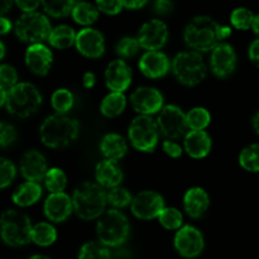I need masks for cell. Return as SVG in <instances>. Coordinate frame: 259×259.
I'll return each mask as SVG.
<instances>
[{"label":"cell","instance_id":"8","mask_svg":"<svg viewBox=\"0 0 259 259\" xmlns=\"http://www.w3.org/2000/svg\"><path fill=\"white\" fill-rule=\"evenodd\" d=\"M15 34L20 40L37 45L48 39L52 27L47 17L40 13H24L15 23Z\"/></svg>","mask_w":259,"mask_h":259},{"label":"cell","instance_id":"15","mask_svg":"<svg viewBox=\"0 0 259 259\" xmlns=\"http://www.w3.org/2000/svg\"><path fill=\"white\" fill-rule=\"evenodd\" d=\"M211 70L218 77H228L232 75L237 66V55L229 43H219L212 50L210 58Z\"/></svg>","mask_w":259,"mask_h":259},{"label":"cell","instance_id":"56","mask_svg":"<svg viewBox=\"0 0 259 259\" xmlns=\"http://www.w3.org/2000/svg\"><path fill=\"white\" fill-rule=\"evenodd\" d=\"M253 126H254L255 132L259 134V111L255 114L254 118H253Z\"/></svg>","mask_w":259,"mask_h":259},{"label":"cell","instance_id":"49","mask_svg":"<svg viewBox=\"0 0 259 259\" xmlns=\"http://www.w3.org/2000/svg\"><path fill=\"white\" fill-rule=\"evenodd\" d=\"M96 82V77L93 72H86L82 77V83L86 89L94 88Z\"/></svg>","mask_w":259,"mask_h":259},{"label":"cell","instance_id":"21","mask_svg":"<svg viewBox=\"0 0 259 259\" xmlns=\"http://www.w3.org/2000/svg\"><path fill=\"white\" fill-rule=\"evenodd\" d=\"M72 199L62 194H51L45 202V214L51 222L62 223L72 212Z\"/></svg>","mask_w":259,"mask_h":259},{"label":"cell","instance_id":"16","mask_svg":"<svg viewBox=\"0 0 259 259\" xmlns=\"http://www.w3.org/2000/svg\"><path fill=\"white\" fill-rule=\"evenodd\" d=\"M76 47L78 52L89 58H99L105 52V40L99 30L85 28L76 37Z\"/></svg>","mask_w":259,"mask_h":259},{"label":"cell","instance_id":"7","mask_svg":"<svg viewBox=\"0 0 259 259\" xmlns=\"http://www.w3.org/2000/svg\"><path fill=\"white\" fill-rule=\"evenodd\" d=\"M206 65L199 52H181L172 61L175 77L186 86H195L206 76Z\"/></svg>","mask_w":259,"mask_h":259},{"label":"cell","instance_id":"23","mask_svg":"<svg viewBox=\"0 0 259 259\" xmlns=\"http://www.w3.org/2000/svg\"><path fill=\"white\" fill-rule=\"evenodd\" d=\"M210 199L207 192L200 187H192L185 194L184 206L187 214L194 219L201 218L209 209Z\"/></svg>","mask_w":259,"mask_h":259},{"label":"cell","instance_id":"22","mask_svg":"<svg viewBox=\"0 0 259 259\" xmlns=\"http://www.w3.org/2000/svg\"><path fill=\"white\" fill-rule=\"evenodd\" d=\"M95 176L96 181L101 187L114 189L120 185L121 180H123V172L116 161L104 159L96 166Z\"/></svg>","mask_w":259,"mask_h":259},{"label":"cell","instance_id":"55","mask_svg":"<svg viewBox=\"0 0 259 259\" xmlns=\"http://www.w3.org/2000/svg\"><path fill=\"white\" fill-rule=\"evenodd\" d=\"M252 28H253V30H254L255 34H257L258 37H259V14L255 15L254 23H253V27Z\"/></svg>","mask_w":259,"mask_h":259},{"label":"cell","instance_id":"26","mask_svg":"<svg viewBox=\"0 0 259 259\" xmlns=\"http://www.w3.org/2000/svg\"><path fill=\"white\" fill-rule=\"evenodd\" d=\"M42 196V187L37 182H24L19 185L13 194V201L18 206H30Z\"/></svg>","mask_w":259,"mask_h":259},{"label":"cell","instance_id":"3","mask_svg":"<svg viewBox=\"0 0 259 259\" xmlns=\"http://www.w3.org/2000/svg\"><path fill=\"white\" fill-rule=\"evenodd\" d=\"M220 25L210 17H196L185 29V42L199 52L211 51L219 45Z\"/></svg>","mask_w":259,"mask_h":259},{"label":"cell","instance_id":"18","mask_svg":"<svg viewBox=\"0 0 259 259\" xmlns=\"http://www.w3.org/2000/svg\"><path fill=\"white\" fill-rule=\"evenodd\" d=\"M53 62V55L50 48L42 43L30 45L25 52V63L33 73L38 76L47 75Z\"/></svg>","mask_w":259,"mask_h":259},{"label":"cell","instance_id":"6","mask_svg":"<svg viewBox=\"0 0 259 259\" xmlns=\"http://www.w3.org/2000/svg\"><path fill=\"white\" fill-rule=\"evenodd\" d=\"M42 104V95L34 85L29 82L17 83L8 91L7 109L12 115L28 118L37 113Z\"/></svg>","mask_w":259,"mask_h":259},{"label":"cell","instance_id":"10","mask_svg":"<svg viewBox=\"0 0 259 259\" xmlns=\"http://www.w3.org/2000/svg\"><path fill=\"white\" fill-rule=\"evenodd\" d=\"M156 123L162 136L168 139H179L189 133L186 114L179 106L167 105L162 108Z\"/></svg>","mask_w":259,"mask_h":259},{"label":"cell","instance_id":"32","mask_svg":"<svg viewBox=\"0 0 259 259\" xmlns=\"http://www.w3.org/2000/svg\"><path fill=\"white\" fill-rule=\"evenodd\" d=\"M186 119L191 131H204L211 121L210 113L205 108H194L186 114Z\"/></svg>","mask_w":259,"mask_h":259},{"label":"cell","instance_id":"29","mask_svg":"<svg viewBox=\"0 0 259 259\" xmlns=\"http://www.w3.org/2000/svg\"><path fill=\"white\" fill-rule=\"evenodd\" d=\"M99 9L90 3H76L72 9V18L76 23L90 25L98 20Z\"/></svg>","mask_w":259,"mask_h":259},{"label":"cell","instance_id":"11","mask_svg":"<svg viewBox=\"0 0 259 259\" xmlns=\"http://www.w3.org/2000/svg\"><path fill=\"white\" fill-rule=\"evenodd\" d=\"M175 247L182 257L195 258L204 249V237L195 227L185 225L175 235Z\"/></svg>","mask_w":259,"mask_h":259},{"label":"cell","instance_id":"51","mask_svg":"<svg viewBox=\"0 0 259 259\" xmlns=\"http://www.w3.org/2000/svg\"><path fill=\"white\" fill-rule=\"evenodd\" d=\"M123 3V8H126V9H141L144 5L147 4V2H121Z\"/></svg>","mask_w":259,"mask_h":259},{"label":"cell","instance_id":"54","mask_svg":"<svg viewBox=\"0 0 259 259\" xmlns=\"http://www.w3.org/2000/svg\"><path fill=\"white\" fill-rule=\"evenodd\" d=\"M7 95H8V91L0 86V108H2L4 104H7Z\"/></svg>","mask_w":259,"mask_h":259},{"label":"cell","instance_id":"47","mask_svg":"<svg viewBox=\"0 0 259 259\" xmlns=\"http://www.w3.org/2000/svg\"><path fill=\"white\" fill-rule=\"evenodd\" d=\"M249 58L255 66L259 67V38L250 45L249 47Z\"/></svg>","mask_w":259,"mask_h":259},{"label":"cell","instance_id":"25","mask_svg":"<svg viewBox=\"0 0 259 259\" xmlns=\"http://www.w3.org/2000/svg\"><path fill=\"white\" fill-rule=\"evenodd\" d=\"M100 151L106 157V159H111V161H116L125 156L126 151H128V146H126L125 139L119 134H106L100 143Z\"/></svg>","mask_w":259,"mask_h":259},{"label":"cell","instance_id":"17","mask_svg":"<svg viewBox=\"0 0 259 259\" xmlns=\"http://www.w3.org/2000/svg\"><path fill=\"white\" fill-rule=\"evenodd\" d=\"M20 172L28 182H39L47 175V161L38 151H28L20 159Z\"/></svg>","mask_w":259,"mask_h":259},{"label":"cell","instance_id":"39","mask_svg":"<svg viewBox=\"0 0 259 259\" xmlns=\"http://www.w3.org/2000/svg\"><path fill=\"white\" fill-rule=\"evenodd\" d=\"M106 199H108L109 204L114 207H125L133 201L131 192L124 187L119 186L109 190L106 192Z\"/></svg>","mask_w":259,"mask_h":259},{"label":"cell","instance_id":"36","mask_svg":"<svg viewBox=\"0 0 259 259\" xmlns=\"http://www.w3.org/2000/svg\"><path fill=\"white\" fill-rule=\"evenodd\" d=\"M158 220L162 227H164L168 230H175L181 229L184 218H182L180 210L175 209V207H164L161 214H159Z\"/></svg>","mask_w":259,"mask_h":259},{"label":"cell","instance_id":"4","mask_svg":"<svg viewBox=\"0 0 259 259\" xmlns=\"http://www.w3.org/2000/svg\"><path fill=\"white\" fill-rule=\"evenodd\" d=\"M96 233L101 244L105 247H118L126 242L131 227L123 212L111 209L99 218Z\"/></svg>","mask_w":259,"mask_h":259},{"label":"cell","instance_id":"28","mask_svg":"<svg viewBox=\"0 0 259 259\" xmlns=\"http://www.w3.org/2000/svg\"><path fill=\"white\" fill-rule=\"evenodd\" d=\"M126 105V99L123 93H110L101 101L100 111L106 118H115L120 115Z\"/></svg>","mask_w":259,"mask_h":259},{"label":"cell","instance_id":"30","mask_svg":"<svg viewBox=\"0 0 259 259\" xmlns=\"http://www.w3.org/2000/svg\"><path fill=\"white\" fill-rule=\"evenodd\" d=\"M57 239V232L55 227L48 223H38L32 229V242L40 247H48Z\"/></svg>","mask_w":259,"mask_h":259},{"label":"cell","instance_id":"20","mask_svg":"<svg viewBox=\"0 0 259 259\" xmlns=\"http://www.w3.org/2000/svg\"><path fill=\"white\" fill-rule=\"evenodd\" d=\"M168 57L159 51H149L142 56L139 61V68L147 77L158 78L166 75L169 71Z\"/></svg>","mask_w":259,"mask_h":259},{"label":"cell","instance_id":"53","mask_svg":"<svg viewBox=\"0 0 259 259\" xmlns=\"http://www.w3.org/2000/svg\"><path fill=\"white\" fill-rule=\"evenodd\" d=\"M230 34H232V29H230L229 27H220V30H219V35H220V40L223 39H227L228 37H230Z\"/></svg>","mask_w":259,"mask_h":259},{"label":"cell","instance_id":"27","mask_svg":"<svg viewBox=\"0 0 259 259\" xmlns=\"http://www.w3.org/2000/svg\"><path fill=\"white\" fill-rule=\"evenodd\" d=\"M76 37H77V34L71 27H68V25H58V27L52 29L50 37H48V42L55 48L66 50V48L75 45Z\"/></svg>","mask_w":259,"mask_h":259},{"label":"cell","instance_id":"13","mask_svg":"<svg viewBox=\"0 0 259 259\" xmlns=\"http://www.w3.org/2000/svg\"><path fill=\"white\" fill-rule=\"evenodd\" d=\"M138 42L142 48L149 51H158L166 45L168 39V28L162 20L152 19L144 23L138 33Z\"/></svg>","mask_w":259,"mask_h":259},{"label":"cell","instance_id":"9","mask_svg":"<svg viewBox=\"0 0 259 259\" xmlns=\"http://www.w3.org/2000/svg\"><path fill=\"white\" fill-rule=\"evenodd\" d=\"M158 126L147 115H139L129 126V139L134 148L142 152H152L158 143Z\"/></svg>","mask_w":259,"mask_h":259},{"label":"cell","instance_id":"5","mask_svg":"<svg viewBox=\"0 0 259 259\" xmlns=\"http://www.w3.org/2000/svg\"><path fill=\"white\" fill-rule=\"evenodd\" d=\"M32 223L23 212L7 210L0 217V235L5 244L22 247L32 240Z\"/></svg>","mask_w":259,"mask_h":259},{"label":"cell","instance_id":"46","mask_svg":"<svg viewBox=\"0 0 259 259\" xmlns=\"http://www.w3.org/2000/svg\"><path fill=\"white\" fill-rule=\"evenodd\" d=\"M17 7L20 10H23L24 13H34V10L37 9L39 5H42V3L39 2H17L15 3Z\"/></svg>","mask_w":259,"mask_h":259},{"label":"cell","instance_id":"58","mask_svg":"<svg viewBox=\"0 0 259 259\" xmlns=\"http://www.w3.org/2000/svg\"><path fill=\"white\" fill-rule=\"evenodd\" d=\"M29 259H51L50 257H46V255H33Z\"/></svg>","mask_w":259,"mask_h":259},{"label":"cell","instance_id":"42","mask_svg":"<svg viewBox=\"0 0 259 259\" xmlns=\"http://www.w3.org/2000/svg\"><path fill=\"white\" fill-rule=\"evenodd\" d=\"M18 83V73L10 65L0 66V86L9 91Z\"/></svg>","mask_w":259,"mask_h":259},{"label":"cell","instance_id":"1","mask_svg":"<svg viewBox=\"0 0 259 259\" xmlns=\"http://www.w3.org/2000/svg\"><path fill=\"white\" fill-rule=\"evenodd\" d=\"M80 124L66 115H51L42 123L39 129L40 141L50 148H65L77 139Z\"/></svg>","mask_w":259,"mask_h":259},{"label":"cell","instance_id":"35","mask_svg":"<svg viewBox=\"0 0 259 259\" xmlns=\"http://www.w3.org/2000/svg\"><path fill=\"white\" fill-rule=\"evenodd\" d=\"M51 103H52L53 109L58 114L63 115V114L67 113L72 108L73 95L67 89H58V90H56L53 93L52 98H51Z\"/></svg>","mask_w":259,"mask_h":259},{"label":"cell","instance_id":"44","mask_svg":"<svg viewBox=\"0 0 259 259\" xmlns=\"http://www.w3.org/2000/svg\"><path fill=\"white\" fill-rule=\"evenodd\" d=\"M96 8L99 12H103L109 15H115L123 10V3L121 2H98Z\"/></svg>","mask_w":259,"mask_h":259},{"label":"cell","instance_id":"50","mask_svg":"<svg viewBox=\"0 0 259 259\" xmlns=\"http://www.w3.org/2000/svg\"><path fill=\"white\" fill-rule=\"evenodd\" d=\"M12 30V22L8 18L0 17V34H7Z\"/></svg>","mask_w":259,"mask_h":259},{"label":"cell","instance_id":"33","mask_svg":"<svg viewBox=\"0 0 259 259\" xmlns=\"http://www.w3.org/2000/svg\"><path fill=\"white\" fill-rule=\"evenodd\" d=\"M239 163L249 172H259V144H250L242 151Z\"/></svg>","mask_w":259,"mask_h":259},{"label":"cell","instance_id":"34","mask_svg":"<svg viewBox=\"0 0 259 259\" xmlns=\"http://www.w3.org/2000/svg\"><path fill=\"white\" fill-rule=\"evenodd\" d=\"M78 259H110V250L101 243H86L78 252Z\"/></svg>","mask_w":259,"mask_h":259},{"label":"cell","instance_id":"43","mask_svg":"<svg viewBox=\"0 0 259 259\" xmlns=\"http://www.w3.org/2000/svg\"><path fill=\"white\" fill-rule=\"evenodd\" d=\"M17 139V131L12 124L0 121V147H9Z\"/></svg>","mask_w":259,"mask_h":259},{"label":"cell","instance_id":"2","mask_svg":"<svg viewBox=\"0 0 259 259\" xmlns=\"http://www.w3.org/2000/svg\"><path fill=\"white\" fill-rule=\"evenodd\" d=\"M106 202V192L95 182H83L72 195V206L76 214L83 220H94L104 214Z\"/></svg>","mask_w":259,"mask_h":259},{"label":"cell","instance_id":"40","mask_svg":"<svg viewBox=\"0 0 259 259\" xmlns=\"http://www.w3.org/2000/svg\"><path fill=\"white\" fill-rule=\"evenodd\" d=\"M17 175V168L14 163L7 158L0 157V189L9 186L15 179Z\"/></svg>","mask_w":259,"mask_h":259},{"label":"cell","instance_id":"41","mask_svg":"<svg viewBox=\"0 0 259 259\" xmlns=\"http://www.w3.org/2000/svg\"><path fill=\"white\" fill-rule=\"evenodd\" d=\"M139 47H141V45H139L137 38L125 37L121 40H119V43L116 45V53L124 58L133 57V56L138 53Z\"/></svg>","mask_w":259,"mask_h":259},{"label":"cell","instance_id":"37","mask_svg":"<svg viewBox=\"0 0 259 259\" xmlns=\"http://www.w3.org/2000/svg\"><path fill=\"white\" fill-rule=\"evenodd\" d=\"M254 18V14L247 8H237L230 15V22L237 29L247 30L253 27Z\"/></svg>","mask_w":259,"mask_h":259},{"label":"cell","instance_id":"12","mask_svg":"<svg viewBox=\"0 0 259 259\" xmlns=\"http://www.w3.org/2000/svg\"><path fill=\"white\" fill-rule=\"evenodd\" d=\"M132 212L142 220H151L158 218L164 209V200L154 191L139 192L132 201Z\"/></svg>","mask_w":259,"mask_h":259},{"label":"cell","instance_id":"52","mask_svg":"<svg viewBox=\"0 0 259 259\" xmlns=\"http://www.w3.org/2000/svg\"><path fill=\"white\" fill-rule=\"evenodd\" d=\"M12 5H13L12 2H8V0H0V17L7 14V13L10 10V8H12Z\"/></svg>","mask_w":259,"mask_h":259},{"label":"cell","instance_id":"57","mask_svg":"<svg viewBox=\"0 0 259 259\" xmlns=\"http://www.w3.org/2000/svg\"><path fill=\"white\" fill-rule=\"evenodd\" d=\"M4 56H5V46H4V43L0 40V60H3V57H4Z\"/></svg>","mask_w":259,"mask_h":259},{"label":"cell","instance_id":"48","mask_svg":"<svg viewBox=\"0 0 259 259\" xmlns=\"http://www.w3.org/2000/svg\"><path fill=\"white\" fill-rule=\"evenodd\" d=\"M172 8H174L172 3L163 2V0H161V2H157L156 4H154V9H156V12L159 13V14H166V13L171 12Z\"/></svg>","mask_w":259,"mask_h":259},{"label":"cell","instance_id":"31","mask_svg":"<svg viewBox=\"0 0 259 259\" xmlns=\"http://www.w3.org/2000/svg\"><path fill=\"white\" fill-rule=\"evenodd\" d=\"M45 184L48 191L52 194H62L67 185V177L62 169L51 168L46 175Z\"/></svg>","mask_w":259,"mask_h":259},{"label":"cell","instance_id":"14","mask_svg":"<svg viewBox=\"0 0 259 259\" xmlns=\"http://www.w3.org/2000/svg\"><path fill=\"white\" fill-rule=\"evenodd\" d=\"M131 103L134 110L141 115L149 116L162 110L163 96L154 88H139L132 94Z\"/></svg>","mask_w":259,"mask_h":259},{"label":"cell","instance_id":"38","mask_svg":"<svg viewBox=\"0 0 259 259\" xmlns=\"http://www.w3.org/2000/svg\"><path fill=\"white\" fill-rule=\"evenodd\" d=\"M75 2H43L42 7L45 9V12L47 14H50L51 17L55 18H63L67 17L70 13H72L73 7H75Z\"/></svg>","mask_w":259,"mask_h":259},{"label":"cell","instance_id":"19","mask_svg":"<svg viewBox=\"0 0 259 259\" xmlns=\"http://www.w3.org/2000/svg\"><path fill=\"white\" fill-rule=\"evenodd\" d=\"M105 81L113 93H123L132 82V70L124 61H113L106 67Z\"/></svg>","mask_w":259,"mask_h":259},{"label":"cell","instance_id":"24","mask_svg":"<svg viewBox=\"0 0 259 259\" xmlns=\"http://www.w3.org/2000/svg\"><path fill=\"white\" fill-rule=\"evenodd\" d=\"M185 149L192 158H204L211 149V139L204 131H191L185 136Z\"/></svg>","mask_w":259,"mask_h":259},{"label":"cell","instance_id":"45","mask_svg":"<svg viewBox=\"0 0 259 259\" xmlns=\"http://www.w3.org/2000/svg\"><path fill=\"white\" fill-rule=\"evenodd\" d=\"M162 148H163V152L166 154H168L172 158H179L182 154V148L180 144L175 143V142L171 141H164L163 144H162Z\"/></svg>","mask_w":259,"mask_h":259}]
</instances>
